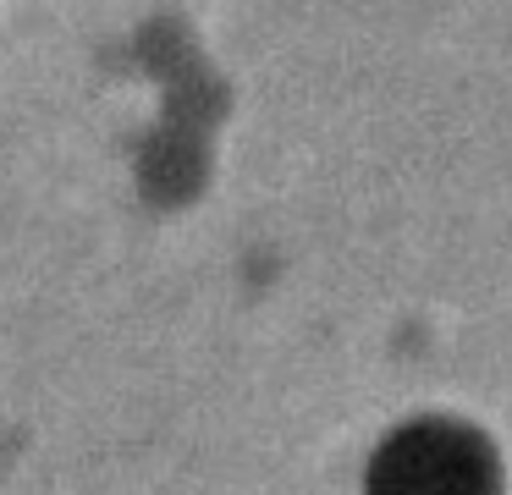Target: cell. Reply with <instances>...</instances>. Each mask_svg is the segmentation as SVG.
Instances as JSON below:
<instances>
[{
  "mask_svg": "<svg viewBox=\"0 0 512 495\" xmlns=\"http://www.w3.org/2000/svg\"><path fill=\"white\" fill-rule=\"evenodd\" d=\"M369 495H501V468L479 429L419 418L375 451Z\"/></svg>",
  "mask_w": 512,
  "mask_h": 495,
  "instance_id": "1",
  "label": "cell"
}]
</instances>
